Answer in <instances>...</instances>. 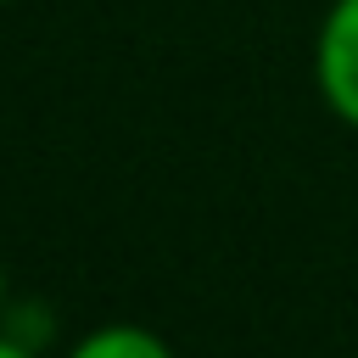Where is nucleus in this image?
Returning <instances> with one entry per match:
<instances>
[{"mask_svg": "<svg viewBox=\"0 0 358 358\" xmlns=\"http://www.w3.org/2000/svg\"><path fill=\"white\" fill-rule=\"evenodd\" d=\"M6 302H11V291H6V268H0V313H6Z\"/></svg>", "mask_w": 358, "mask_h": 358, "instance_id": "20e7f679", "label": "nucleus"}, {"mask_svg": "<svg viewBox=\"0 0 358 358\" xmlns=\"http://www.w3.org/2000/svg\"><path fill=\"white\" fill-rule=\"evenodd\" d=\"M67 358H173V347H168L157 330H145V324L112 319V324L84 330V336L67 347Z\"/></svg>", "mask_w": 358, "mask_h": 358, "instance_id": "f03ea898", "label": "nucleus"}, {"mask_svg": "<svg viewBox=\"0 0 358 358\" xmlns=\"http://www.w3.org/2000/svg\"><path fill=\"white\" fill-rule=\"evenodd\" d=\"M0 6H11V0H0Z\"/></svg>", "mask_w": 358, "mask_h": 358, "instance_id": "39448f33", "label": "nucleus"}, {"mask_svg": "<svg viewBox=\"0 0 358 358\" xmlns=\"http://www.w3.org/2000/svg\"><path fill=\"white\" fill-rule=\"evenodd\" d=\"M0 358H39V347L22 341V336H11V330H0Z\"/></svg>", "mask_w": 358, "mask_h": 358, "instance_id": "7ed1b4c3", "label": "nucleus"}, {"mask_svg": "<svg viewBox=\"0 0 358 358\" xmlns=\"http://www.w3.org/2000/svg\"><path fill=\"white\" fill-rule=\"evenodd\" d=\"M313 84L324 106L358 129V0H330L313 34Z\"/></svg>", "mask_w": 358, "mask_h": 358, "instance_id": "f257e3e1", "label": "nucleus"}]
</instances>
